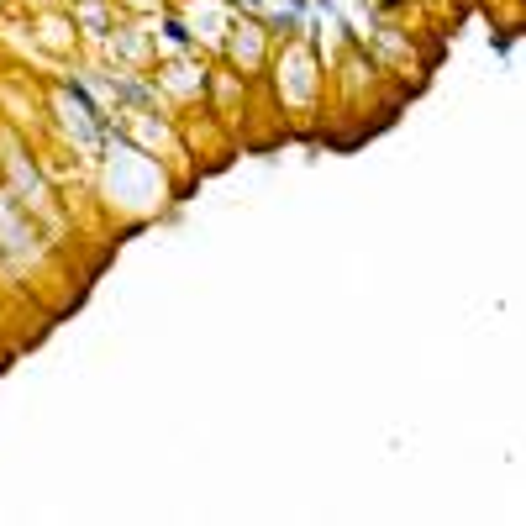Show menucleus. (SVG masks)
<instances>
[{
  "label": "nucleus",
  "mask_w": 526,
  "mask_h": 526,
  "mask_svg": "<svg viewBox=\"0 0 526 526\" xmlns=\"http://www.w3.org/2000/svg\"><path fill=\"white\" fill-rule=\"evenodd\" d=\"M85 22H90V37H106V11H100V0H85Z\"/></svg>",
  "instance_id": "nucleus-1"
}]
</instances>
